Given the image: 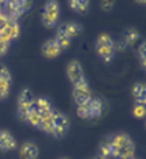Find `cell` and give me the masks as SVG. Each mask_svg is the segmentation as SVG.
Wrapping results in <instances>:
<instances>
[{"label": "cell", "mask_w": 146, "mask_h": 159, "mask_svg": "<svg viewBox=\"0 0 146 159\" xmlns=\"http://www.w3.org/2000/svg\"><path fill=\"white\" fill-rule=\"evenodd\" d=\"M136 146L132 138L125 132L111 134V158L132 159L135 157Z\"/></svg>", "instance_id": "obj_1"}, {"label": "cell", "mask_w": 146, "mask_h": 159, "mask_svg": "<svg viewBox=\"0 0 146 159\" xmlns=\"http://www.w3.org/2000/svg\"><path fill=\"white\" fill-rule=\"evenodd\" d=\"M54 111L55 110H54V107L51 104V99L43 97V96L35 97L34 103L32 104L28 114L26 116V122L38 129L40 126L42 119L51 116Z\"/></svg>", "instance_id": "obj_2"}, {"label": "cell", "mask_w": 146, "mask_h": 159, "mask_svg": "<svg viewBox=\"0 0 146 159\" xmlns=\"http://www.w3.org/2000/svg\"><path fill=\"white\" fill-rule=\"evenodd\" d=\"M105 103L98 97H91L86 103L77 107L76 114L82 119H94L100 118L105 112Z\"/></svg>", "instance_id": "obj_3"}, {"label": "cell", "mask_w": 146, "mask_h": 159, "mask_svg": "<svg viewBox=\"0 0 146 159\" xmlns=\"http://www.w3.org/2000/svg\"><path fill=\"white\" fill-rule=\"evenodd\" d=\"M115 45L116 43L110 35L105 34V33L98 35L95 43L96 54L103 62H110L115 57V53H116Z\"/></svg>", "instance_id": "obj_4"}, {"label": "cell", "mask_w": 146, "mask_h": 159, "mask_svg": "<svg viewBox=\"0 0 146 159\" xmlns=\"http://www.w3.org/2000/svg\"><path fill=\"white\" fill-rule=\"evenodd\" d=\"M60 18V6L55 0L46 1L41 13V24L46 28H53Z\"/></svg>", "instance_id": "obj_5"}, {"label": "cell", "mask_w": 146, "mask_h": 159, "mask_svg": "<svg viewBox=\"0 0 146 159\" xmlns=\"http://www.w3.org/2000/svg\"><path fill=\"white\" fill-rule=\"evenodd\" d=\"M70 129V120L68 116L60 111H54L51 119V134L54 138L64 137Z\"/></svg>", "instance_id": "obj_6"}, {"label": "cell", "mask_w": 146, "mask_h": 159, "mask_svg": "<svg viewBox=\"0 0 146 159\" xmlns=\"http://www.w3.org/2000/svg\"><path fill=\"white\" fill-rule=\"evenodd\" d=\"M34 99H35V96L29 89L25 88V89L21 90L19 97H18V110H16L19 118L25 120L30 107L34 103Z\"/></svg>", "instance_id": "obj_7"}, {"label": "cell", "mask_w": 146, "mask_h": 159, "mask_svg": "<svg viewBox=\"0 0 146 159\" xmlns=\"http://www.w3.org/2000/svg\"><path fill=\"white\" fill-rule=\"evenodd\" d=\"M91 97H92V93L86 80L78 84L73 85V99L75 102L76 107L86 103Z\"/></svg>", "instance_id": "obj_8"}, {"label": "cell", "mask_w": 146, "mask_h": 159, "mask_svg": "<svg viewBox=\"0 0 146 159\" xmlns=\"http://www.w3.org/2000/svg\"><path fill=\"white\" fill-rule=\"evenodd\" d=\"M66 73L69 82L73 85L78 84V83H81V82H83V81L86 80L83 67L80 63V61H77V60H71L70 62L67 65Z\"/></svg>", "instance_id": "obj_9"}, {"label": "cell", "mask_w": 146, "mask_h": 159, "mask_svg": "<svg viewBox=\"0 0 146 159\" xmlns=\"http://www.w3.org/2000/svg\"><path fill=\"white\" fill-rule=\"evenodd\" d=\"M20 35V25L18 21L8 20L4 27L0 28V38L7 42H12Z\"/></svg>", "instance_id": "obj_10"}, {"label": "cell", "mask_w": 146, "mask_h": 159, "mask_svg": "<svg viewBox=\"0 0 146 159\" xmlns=\"http://www.w3.org/2000/svg\"><path fill=\"white\" fill-rule=\"evenodd\" d=\"M12 84L11 71L6 67H0V101H4L8 97Z\"/></svg>", "instance_id": "obj_11"}, {"label": "cell", "mask_w": 146, "mask_h": 159, "mask_svg": "<svg viewBox=\"0 0 146 159\" xmlns=\"http://www.w3.org/2000/svg\"><path fill=\"white\" fill-rule=\"evenodd\" d=\"M56 32L66 35L67 38H69L71 40L74 38H77L83 32V27H82V25H80L78 22H75V21H67V22L61 24L57 27Z\"/></svg>", "instance_id": "obj_12"}, {"label": "cell", "mask_w": 146, "mask_h": 159, "mask_svg": "<svg viewBox=\"0 0 146 159\" xmlns=\"http://www.w3.org/2000/svg\"><path fill=\"white\" fill-rule=\"evenodd\" d=\"M63 50L60 48V46L56 43V41L53 39H48L41 46V53L47 59H55L62 53Z\"/></svg>", "instance_id": "obj_13"}, {"label": "cell", "mask_w": 146, "mask_h": 159, "mask_svg": "<svg viewBox=\"0 0 146 159\" xmlns=\"http://www.w3.org/2000/svg\"><path fill=\"white\" fill-rule=\"evenodd\" d=\"M16 149V140L13 134L7 130H0V150L1 151H13Z\"/></svg>", "instance_id": "obj_14"}, {"label": "cell", "mask_w": 146, "mask_h": 159, "mask_svg": "<svg viewBox=\"0 0 146 159\" xmlns=\"http://www.w3.org/2000/svg\"><path fill=\"white\" fill-rule=\"evenodd\" d=\"M19 157L21 159H36L39 157V149L34 143L25 142L19 149Z\"/></svg>", "instance_id": "obj_15"}, {"label": "cell", "mask_w": 146, "mask_h": 159, "mask_svg": "<svg viewBox=\"0 0 146 159\" xmlns=\"http://www.w3.org/2000/svg\"><path fill=\"white\" fill-rule=\"evenodd\" d=\"M68 6L78 14H86L90 8V1H88V0H70V1H68Z\"/></svg>", "instance_id": "obj_16"}, {"label": "cell", "mask_w": 146, "mask_h": 159, "mask_svg": "<svg viewBox=\"0 0 146 159\" xmlns=\"http://www.w3.org/2000/svg\"><path fill=\"white\" fill-rule=\"evenodd\" d=\"M98 157L103 159L111 158V136L104 137L100 143L98 149Z\"/></svg>", "instance_id": "obj_17"}, {"label": "cell", "mask_w": 146, "mask_h": 159, "mask_svg": "<svg viewBox=\"0 0 146 159\" xmlns=\"http://www.w3.org/2000/svg\"><path fill=\"white\" fill-rule=\"evenodd\" d=\"M138 39H139V32L136 30L135 28H129V30L124 33V35H123L122 41L124 42V45H125L126 47H129V46L135 45L137 41H138Z\"/></svg>", "instance_id": "obj_18"}, {"label": "cell", "mask_w": 146, "mask_h": 159, "mask_svg": "<svg viewBox=\"0 0 146 159\" xmlns=\"http://www.w3.org/2000/svg\"><path fill=\"white\" fill-rule=\"evenodd\" d=\"M132 96L136 101L146 102V87L144 83H136L132 87Z\"/></svg>", "instance_id": "obj_19"}, {"label": "cell", "mask_w": 146, "mask_h": 159, "mask_svg": "<svg viewBox=\"0 0 146 159\" xmlns=\"http://www.w3.org/2000/svg\"><path fill=\"white\" fill-rule=\"evenodd\" d=\"M146 114V102L136 101L132 107V115L135 118H144Z\"/></svg>", "instance_id": "obj_20"}, {"label": "cell", "mask_w": 146, "mask_h": 159, "mask_svg": "<svg viewBox=\"0 0 146 159\" xmlns=\"http://www.w3.org/2000/svg\"><path fill=\"white\" fill-rule=\"evenodd\" d=\"M54 40L56 41V43L60 46V48L62 50L69 48L70 42H71V40L69 39V38H67L66 35L61 34V33H59V32H56L55 36H54Z\"/></svg>", "instance_id": "obj_21"}, {"label": "cell", "mask_w": 146, "mask_h": 159, "mask_svg": "<svg viewBox=\"0 0 146 159\" xmlns=\"http://www.w3.org/2000/svg\"><path fill=\"white\" fill-rule=\"evenodd\" d=\"M138 55H139V60H140L141 68L145 69V41H143L141 45L138 47Z\"/></svg>", "instance_id": "obj_22"}, {"label": "cell", "mask_w": 146, "mask_h": 159, "mask_svg": "<svg viewBox=\"0 0 146 159\" xmlns=\"http://www.w3.org/2000/svg\"><path fill=\"white\" fill-rule=\"evenodd\" d=\"M10 46H11V42H7V41H5V40H2L0 38V57H2L8 52Z\"/></svg>", "instance_id": "obj_23"}, {"label": "cell", "mask_w": 146, "mask_h": 159, "mask_svg": "<svg viewBox=\"0 0 146 159\" xmlns=\"http://www.w3.org/2000/svg\"><path fill=\"white\" fill-rule=\"evenodd\" d=\"M101 5L104 7V10H111V7H112V5H113V1H102Z\"/></svg>", "instance_id": "obj_24"}, {"label": "cell", "mask_w": 146, "mask_h": 159, "mask_svg": "<svg viewBox=\"0 0 146 159\" xmlns=\"http://www.w3.org/2000/svg\"><path fill=\"white\" fill-rule=\"evenodd\" d=\"M92 159H103V158H101V157H98V156H97V157H95V158H92Z\"/></svg>", "instance_id": "obj_25"}, {"label": "cell", "mask_w": 146, "mask_h": 159, "mask_svg": "<svg viewBox=\"0 0 146 159\" xmlns=\"http://www.w3.org/2000/svg\"><path fill=\"white\" fill-rule=\"evenodd\" d=\"M59 159H69V158H67V157H62V158H59Z\"/></svg>", "instance_id": "obj_26"}, {"label": "cell", "mask_w": 146, "mask_h": 159, "mask_svg": "<svg viewBox=\"0 0 146 159\" xmlns=\"http://www.w3.org/2000/svg\"><path fill=\"white\" fill-rule=\"evenodd\" d=\"M132 159H139V158H136V157H133V158H132Z\"/></svg>", "instance_id": "obj_27"}]
</instances>
